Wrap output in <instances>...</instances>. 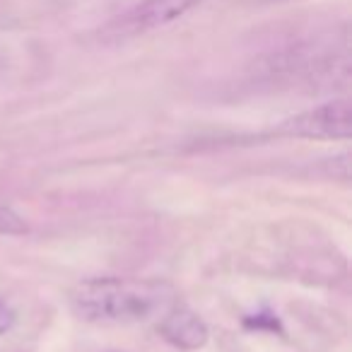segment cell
<instances>
[{"mask_svg":"<svg viewBox=\"0 0 352 352\" xmlns=\"http://www.w3.org/2000/svg\"><path fill=\"white\" fill-rule=\"evenodd\" d=\"M171 285L140 278H89L70 292L75 314L94 323H138L166 311Z\"/></svg>","mask_w":352,"mask_h":352,"instance_id":"6da1fadb","label":"cell"},{"mask_svg":"<svg viewBox=\"0 0 352 352\" xmlns=\"http://www.w3.org/2000/svg\"><path fill=\"white\" fill-rule=\"evenodd\" d=\"M273 133L283 138H307V140H347L352 135L350 102L336 99L302 111L283 121Z\"/></svg>","mask_w":352,"mask_h":352,"instance_id":"7a4b0ae2","label":"cell"},{"mask_svg":"<svg viewBox=\"0 0 352 352\" xmlns=\"http://www.w3.org/2000/svg\"><path fill=\"white\" fill-rule=\"evenodd\" d=\"M201 3L203 0H142L133 10L123 12L113 22H109L104 27V36L107 39H128V36L145 34V32L179 20Z\"/></svg>","mask_w":352,"mask_h":352,"instance_id":"3957f363","label":"cell"},{"mask_svg":"<svg viewBox=\"0 0 352 352\" xmlns=\"http://www.w3.org/2000/svg\"><path fill=\"white\" fill-rule=\"evenodd\" d=\"M160 333L166 342H171L179 350H201L208 342V326L196 311H191L188 307L174 304L164 311V318L160 323Z\"/></svg>","mask_w":352,"mask_h":352,"instance_id":"277c9868","label":"cell"},{"mask_svg":"<svg viewBox=\"0 0 352 352\" xmlns=\"http://www.w3.org/2000/svg\"><path fill=\"white\" fill-rule=\"evenodd\" d=\"M244 326L249 328V331H265V333H278V336H283V323H280V318L275 316L273 311H258V314H251V316L244 318Z\"/></svg>","mask_w":352,"mask_h":352,"instance_id":"5b68a950","label":"cell"},{"mask_svg":"<svg viewBox=\"0 0 352 352\" xmlns=\"http://www.w3.org/2000/svg\"><path fill=\"white\" fill-rule=\"evenodd\" d=\"M27 234V222L12 208L0 206V236H20Z\"/></svg>","mask_w":352,"mask_h":352,"instance_id":"8992f818","label":"cell"},{"mask_svg":"<svg viewBox=\"0 0 352 352\" xmlns=\"http://www.w3.org/2000/svg\"><path fill=\"white\" fill-rule=\"evenodd\" d=\"M15 321H17V316H15V311H12V307L0 299V336H6L8 331H12Z\"/></svg>","mask_w":352,"mask_h":352,"instance_id":"52a82bcc","label":"cell"}]
</instances>
